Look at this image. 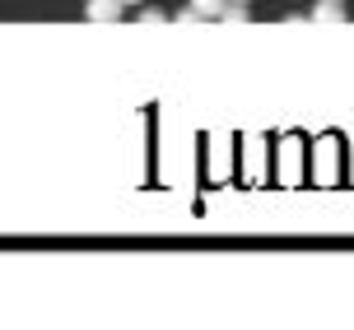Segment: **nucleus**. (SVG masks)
Masks as SVG:
<instances>
[{
  "mask_svg": "<svg viewBox=\"0 0 354 330\" xmlns=\"http://www.w3.org/2000/svg\"><path fill=\"white\" fill-rule=\"evenodd\" d=\"M187 10H192L196 19H219V10H224V0H187Z\"/></svg>",
  "mask_w": 354,
  "mask_h": 330,
  "instance_id": "7ed1b4c3",
  "label": "nucleus"
},
{
  "mask_svg": "<svg viewBox=\"0 0 354 330\" xmlns=\"http://www.w3.org/2000/svg\"><path fill=\"white\" fill-rule=\"evenodd\" d=\"M340 5H345V0H340Z\"/></svg>",
  "mask_w": 354,
  "mask_h": 330,
  "instance_id": "0eeeda50",
  "label": "nucleus"
},
{
  "mask_svg": "<svg viewBox=\"0 0 354 330\" xmlns=\"http://www.w3.org/2000/svg\"><path fill=\"white\" fill-rule=\"evenodd\" d=\"M163 19H168L163 10H145V14H140V23H163Z\"/></svg>",
  "mask_w": 354,
  "mask_h": 330,
  "instance_id": "20e7f679",
  "label": "nucleus"
},
{
  "mask_svg": "<svg viewBox=\"0 0 354 330\" xmlns=\"http://www.w3.org/2000/svg\"><path fill=\"white\" fill-rule=\"evenodd\" d=\"M313 19H317V23H345V10H340V0H317Z\"/></svg>",
  "mask_w": 354,
  "mask_h": 330,
  "instance_id": "f03ea898",
  "label": "nucleus"
},
{
  "mask_svg": "<svg viewBox=\"0 0 354 330\" xmlns=\"http://www.w3.org/2000/svg\"><path fill=\"white\" fill-rule=\"evenodd\" d=\"M122 10H126L122 0H88V5H84V14L93 19V23H107V19L122 14Z\"/></svg>",
  "mask_w": 354,
  "mask_h": 330,
  "instance_id": "f257e3e1",
  "label": "nucleus"
},
{
  "mask_svg": "<svg viewBox=\"0 0 354 330\" xmlns=\"http://www.w3.org/2000/svg\"><path fill=\"white\" fill-rule=\"evenodd\" d=\"M238 5H248V0H238Z\"/></svg>",
  "mask_w": 354,
  "mask_h": 330,
  "instance_id": "423d86ee",
  "label": "nucleus"
},
{
  "mask_svg": "<svg viewBox=\"0 0 354 330\" xmlns=\"http://www.w3.org/2000/svg\"><path fill=\"white\" fill-rule=\"evenodd\" d=\"M122 5H140V0H122Z\"/></svg>",
  "mask_w": 354,
  "mask_h": 330,
  "instance_id": "39448f33",
  "label": "nucleus"
}]
</instances>
